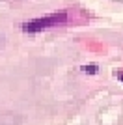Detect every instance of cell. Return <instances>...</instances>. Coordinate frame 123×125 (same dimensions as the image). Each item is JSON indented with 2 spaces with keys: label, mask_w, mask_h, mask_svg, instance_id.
<instances>
[{
  "label": "cell",
  "mask_w": 123,
  "mask_h": 125,
  "mask_svg": "<svg viewBox=\"0 0 123 125\" xmlns=\"http://www.w3.org/2000/svg\"><path fill=\"white\" fill-rule=\"evenodd\" d=\"M65 21H67V11H58V13H51V15H45V17L32 19V21L24 22L20 28H22V32H26V34H37V32H41V30L63 24Z\"/></svg>",
  "instance_id": "obj_1"
},
{
  "label": "cell",
  "mask_w": 123,
  "mask_h": 125,
  "mask_svg": "<svg viewBox=\"0 0 123 125\" xmlns=\"http://www.w3.org/2000/svg\"><path fill=\"white\" fill-rule=\"evenodd\" d=\"M80 71L82 73H88V75H95L97 73V65H82Z\"/></svg>",
  "instance_id": "obj_2"
},
{
  "label": "cell",
  "mask_w": 123,
  "mask_h": 125,
  "mask_svg": "<svg viewBox=\"0 0 123 125\" xmlns=\"http://www.w3.org/2000/svg\"><path fill=\"white\" fill-rule=\"evenodd\" d=\"M114 77L118 78V80H121V82H123V69H118V71L114 73Z\"/></svg>",
  "instance_id": "obj_3"
},
{
  "label": "cell",
  "mask_w": 123,
  "mask_h": 125,
  "mask_svg": "<svg viewBox=\"0 0 123 125\" xmlns=\"http://www.w3.org/2000/svg\"><path fill=\"white\" fill-rule=\"evenodd\" d=\"M118 2H123V0H118Z\"/></svg>",
  "instance_id": "obj_4"
}]
</instances>
